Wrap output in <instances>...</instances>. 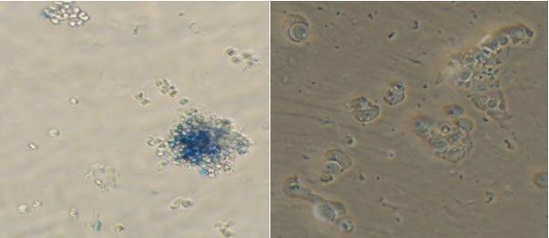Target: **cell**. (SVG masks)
Wrapping results in <instances>:
<instances>
[{
    "instance_id": "cell-1",
    "label": "cell",
    "mask_w": 549,
    "mask_h": 238,
    "mask_svg": "<svg viewBox=\"0 0 549 238\" xmlns=\"http://www.w3.org/2000/svg\"><path fill=\"white\" fill-rule=\"evenodd\" d=\"M178 155L195 163H209L223 150L221 134L206 124H188L177 135Z\"/></svg>"
}]
</instances>
